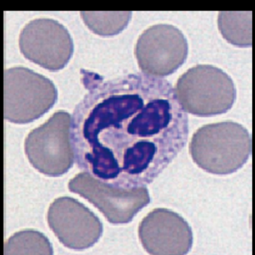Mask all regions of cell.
I'll return each mask as SVG.
<instances>
[{"label":"cell","instance_id":"6da1fadb","mask_svg":"<svg viewBox=\"0 0 255 255\" xmlns=\"http://www.w3.org/2000/svg\"><path fill=\"white\" fill-rule=\"evenodd\" d=\"M88 94L76 106L70 136L76 164L122 189L152 182L188 138V118L161 78L136 73L104 81L85 71Z\"/></svg>","mask_w":255,"mask_h":255},{"label":"cell","instance_id":"7a4b0ae2","mask_svg":"<svg viewBox=\"0 0 255 255\" xmlns=\"http://www.w3.org/2000/svg\"><path fill=\"white\" fill-rule=\"evenodd\" d=\"M253 141L250 132L238 123H217L200 128L193 134L190 152L193 161L215 175H229L250 158Z\"/></svg>","mask_w":255,"mask_h":255},{"label":"cell","instance_id":"3957f363","mask_svg":"<svg viewBox=\"0 0 255 255\" xmlns=\"http://www.w3.org/2000/svg\"><path fill=\"white\" fill-rule=\"evenodd\" d=\"M175 91L183 110L201 118L226 113L237 99L232 78L220 69L207 64L187 70L178 79Z\"/></svg>","mask_w":255,"mask_h":255},{"label":"cell","instance_id":"277c9868","mask_svg":"<svg viewBox=\"0 0 255 255\" xmlns=\"http://www.w3.org/2000/svg\"><path fill=\"white\" fill-rule=\"evenodd\" d=\"M58 100L52 81L25 67L4 73V118L16 124L34 122L47 113Z\"/></svg>","mask_w":255,"mask_h":255},{"label":"cell","instance_id":"5b68a950","mask_svg":"<svg viewBox=\"0 0 255 255\" xmlns=\"http://www.w3.org/2000/svg\"><path fill=\"white\" fill-rule=\"evenodd\" d=\"M71 121L68 113L60 111L25 139L28 160L45 175L61 176L73 166L75 154L70 136Z\"/></svg>","mask_w":255,"mask_h":255},{"label":"cell","instance_id":"8992f818","mask_svg":"<svg viewBox=\"0 0 255 255\" xmlns=\"http://www.w3.org/2000/svg\"><path fill=\"white\" fill-rule=\"evenodd\" d=\"M68 187L70 191L80 195L97 207L113 224L129 223L150 202L149 193L145 187L130 190L118 188L88 172L76 175Z\"/></svg>","mask_w":255,"mask_h":255},{"label":"cell","instance_id":"52a82bcc","mask_svg":"<svg viewBox=\"0 0 255 255\" xmlns=\"http://www.w3.org/2000/svg\"><path fill=\"white\" fill-rule=\"evenodd\" d=\"M188 44L173 25L159 24L145 30L138 39L135 55L142 73L161 78L172 74L187 59Z\"/></svg>","mask_w":255,"mask_h":255},{"label":"cell","instance_id":"ba28073f","mask_svg":"<svg viewBox=\"0 0 255 255\" xmlns=\"http://www.w3.org/2000/svg\"><path fill=\"white\" fill-rule=\"evenodd\" d=\"M19 46L26 59L52 72L65 67L74 51L73 39L67 28L52 19L28 22L21 31Z\"/></svg>","mask_w":255,"mask_h":255},{"label":"cell","instance_id":"9c48e42d","mask_svg":"<svg viewBox=\"0 0 255 255\" xmlns=\"http://www.w3.org/2000/svg\"><path fill=\"white\" fill-rule=\"evenodd\" d=\"M48 224L60 242L84 250L98 242L103 232L100 219L83 204L70 197L55 199L47 214Z\"/></svg>","mask_w":255,"mask_h":255},{"label":"cell","instance_id":"30bf717a","mask_svg":"<svg viewBox=\"0 0 255 255\" xmlns=\"http://www.w3.org/2000/svg\"><path fill=\"white\" fill-rule=\"evenodd\" d=\"M139 238L151 255H186L193 243L191 228L185 220L163 208L154 210L142 220Z\"/></svg>","mask_w":255,"mask_h":255},{"label":"cell","instance_id":"8fae6325","mask_svg":"<svg viewBox=\"0 0 255 255\" xmlns=\"http://www.w3.org/2000/svg\"><path fill=\"white\" fill-rule=\"evenodd\" d=\"M219 28L231 44L250 47L253 43L251 11H222L219 14Z\"/></svg>","mask_w":255,"mask_h":255},{"label":"cell","instance_id":"7c38bea8","mask_svg":"<svg viewBox=\"0 0 255 255\" xmlns=\"http://www.w3.org/2000/svg\"><path fill=\"white\" fill-rule=\"evenodd\" d=\"M85 25L95 34L104 37L116 35L127 28L131 19L130 11H82Z\"/></svg>","mask_w":255,"mask_h":255},{"label":"cell","instance_id":"4fadbf2b","mask_svg":"<svg viewBox=\"0 0 255 255\" xmlns=\"http://www.w3.org/2000/svg\"><path fill=\"white\" fill-rule=\"evenodd\" d=\"M4 255H52L53 248L48 238L34 230L14 234L4 244Z\"/></svg>","mask_w":255,"mask_h":255}]
</instances>
